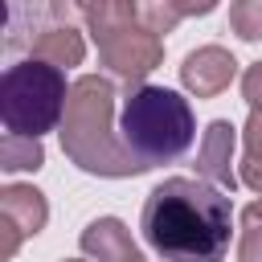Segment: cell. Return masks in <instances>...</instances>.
<instances>
[{
	"label": "cell",
	"mask_w": 262,
	"mask_h": 262,
	"mask_svg": "<svg viewBox=\"0 0 262 262\" xmlns=\"http://www.w3.org/2000/svg\"><path fill=\"white\" fill-rule=\"evenodd\" d=\"M139 229L164 262H221L233 237V209L209 180L168 176L147 192Z\"/></svg>",
	"instance_id": "6da1fadb"
},
{
	"label": "cell",
	"mask_w": 262,
	"mask_h": 262,
	"mask_svg": "<svg viewBox=\"0 0 262 262\" xmlns=\"http://www.w3.org/2000/svg\"><path fill=\"white\" fill-rule=\"evenodd\" d=\"M119 139L123 151L147 172L156 164L180 160L196 139V119L188 98L168 86H131L119 111Z\"/></svg>",
	"instance_id": "7a4b0ae2"
},
{
	"label": "cell",
	"mask_w": 262,
	"mask_h": 262,
	"mask_svg": "<svg viewBox=\"0 0 262 262\" xmlns=\"http://www.w3.org/2000/svg\"><path fill=\"white\" fill-rule=\"evenodd\" d=\"M66 102L70 94H66V74L57 70V61L29 57V61L8 66L0 78V119L8 135L41 139L45 131L57 127Z\"/></svg>",
	"instance_id": "3957f363"
},
{
	"label": "cell",
	"mask_w": 262,
	"mask_h": 262,
	"mask_svg": "<svg viewBox=\"0 0 262 262\" xmlns=\"http://www.w3.org/2000/svg\"><path fill=\"white\" fill-rule=\"evenodd\" d=\"M82 246H86L90 254H98L102 262H143V254L131 246V237L123 233V225H119L115 217L94 221V225L82 233Z\"/></svg>",
	"instance_id": "277c9868"
},
{
	"label": "cell",
	"mask_w": 262,
	"mask_h": 262,
	"mask_svg": "<svg viewBox=\"0 0 262 262\" xmlns=\"http://www.w3.org/2000/svg\"><path fill=\"white\" fill-rule=\"evenodd\" d=\"M229 78H233V57H225L221 49H201L184 61V82L196 94H217Z\"/></svg>",
	"instance_id": "5b68a950"
},
{
	"label": "cell",
	"mask_w": 262,
	"mask_h": 262,
	"mask_svg": "<svg viewBox=\"0 0 262 262\" xmlns=\"http://www.w3.org/2000/svg\"><path fill=\"white\" fill-rule=\"evenodd\" d=\"M4 221L16 233H37L45 225V201L33 188H8L4 192Z\"/></svg>",
	"instance_id": "8992f818"
},
{
	"label": "cell",
	"mask_w": 262,
	"mask_h": 262,
	"mask_svg": "<svg viewBox=\"0 0 262 262\" xmlns=\"http://www.w3.org/2000/svg\"><path fill=\"white\" fill-rule=\"evenodd\" d=\"M229 147H233V127H229V123H213V127H209V139H205V164H201V168L233 188V176H229Z\"/></svg>",
	"instance_id": "52a82bcc"
},
{
	"label": "cell",
	"mask_w": 262,
	"mask_h": 262,
	"mask_svg": "<svg viewBox=\"0 0 262 262\" xmlns=\"http://www.w3.org/2000/svg\"><path fill=\"white\" fill-rule=\"evenodd\" d=\"M0 160H4V172H20V168H41V143L37 139H25V135H4V147H0Z\"/></svg>",
	"instance_id": "ba28073f"
},
{
	"label": "cell",
	"mask_w": 262,
	"mask_h": 262,
	"mask_svg": "<svg viewBox=\"0 0 262 262\" xmlns=\"http://www.w3.org/2000/svg\"><path fill=\"white\" fill-rule=\"evenodd\" d=\"M246 98H250L254 106H262V66H254V70L246 74Z\"/></svg>",
	"instance_id": "9c48e42d"
},
{
	"label": "cell",
	"mask_w": 262,
	"mask_h": 262,
	"mask_svg": "<svg viewBox=\"0 0 262 262\" xmlns=\"http://www.w3.org/2000/svg\"><path fill=\"white\" fill-rule=\"evenodd\" d=\"M250 156H262V119L250 123Z\"/></svg>",
	"instance_id": "30bf717a"
}]
</instances>
